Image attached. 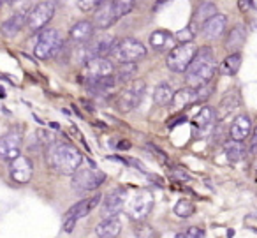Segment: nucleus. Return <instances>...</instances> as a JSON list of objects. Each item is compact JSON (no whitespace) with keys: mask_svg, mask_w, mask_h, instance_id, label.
I'll return each instance as SVG.
<instances>
[{"mask_svg":"<svg viewBox=\"0 0 257 238\" xmlns=\"http://www.w3.org/2000/svg\"><path fill=\"white\" fill-rule=\"evenodd\" d=\"M187 85L196 89L204 83H210L211 78L217 72V60H215V51L210 46H203L196 51V57L187 67Z\"/></svg>","mask_w":257,"mask_h":238,"instance_id":"1","label":"nucleus"},{"mask_svg":"<svg viewBox=\"0 0 257 238\" xmlns=\"http://www.w3.org/2000/svg\"><path fill=\"white\" fill-rule=\"evenodd\" d=\"M46 159L51 170L62 175H72L83 163L81 152L69 143H51Z\"/></svg>","mask_w":257,"mask_h":238,"instance_id":"2","label":"nucleus"},{"mask_svg":"<svg viewBox=\"0 0 257 238\" xmlns=\"http://www.w3.org/2000/svg\"><path fill=\"white\" fill-rule=\"evenodd\" d=\"M109 55L118 64H136L147 57V46L134 37H125L114 43Z\"/></svg>","mask_w":257,"mask_h":238,"instance_id":"3","label":"nucleus"},{"mask_svg":"<svg viewBox=\"0 0 257 238\" xmlns=\"http://www.w3.org/2000/svg\"><path fill=\"white\" fill-rule=\"evenodd\" d=\"M65 44L62 34L57 29H43L37 36V43L34 46V55L39 60H48L60 53L62 46Z\"/></svg>","mask_w":257,"mask_h":238,"instance_id":"4","label":"nucleus"},{"mask_svg":"<svg viewBox=\"0 0 257 238\" xmlns=\"http://www.w3.org/2000/svg\"><path fill=\"white\" fill-rule=\"evenodd\" d=\"M145 92H147V83L143 80H133L128 82L127 85L123 87L120 94H118V110L121 113H128V111L136 110L140 106L141 99L145 97Z\"/></svg>","mask_w":257,"mask_h":238,"instance_id":"5","label":"nucleus"},{"mask_svg":"<svg viewBox=\"0 0 257 238\" xmlns=\"http://www.w3.org/2000/svg\"><path fill=\"white\" fill-rule=\"evenodd\" d=\"M197 46L194 43H183L178 46H173L166 57V65L173 72H185L190 62L196 57Z\"/></svg>","mask_w":257,"mask_h":238,"instance_id":"6","label":"nucleus"},{"mask_svg":"<svg viewBox=\"0 0 257 238\" xmlns=\"http://www.w3.org/2000/svg\"><path fill=\"white\" fill-rule=\"evenodd\" d=\"M55 16V4L51 0H44L36 4L27 15V29L30 32H41Z\"/></svg>","mask_w":257,"mask_h":238,"instance_id":"7","label":"nucleus"},{"mask_svg":"<svg viewBox=\"0 0 257 238\" xmlns=\"http://www.w3.org/2000/svg\"><path fill=\"white\" fill-rule=\"evenodd\" d=\"M72 177V187L78 189V191H93L100 184H104L106 180V175L102 171L95 170V168H78Z\"/></svg>","mask_w":257,"mask_h":238,"instance_id":"8","label":"nucleus"},{"mask_svg":"<svg viewBox=\"0 0 257 238\" xmlns=\"http://www.w3.org/2000/svg\"><path fill=\"white\" fill-rule=\"evenodd\" d=\"M128 215L134 220H143L150 215V212L154 210V196L150 191H140L131 198L127 205Z\"/></svg>","mask_w":257,"mask_h":238,"instance_id":"9","label":"nucleus"},{"mask_svg":"<svg viewBox=\"0 0 257 238\" xmlns=\"http://www.w3.org/2000/svg\"><path fill=\"white\" fill-rule=\"evenodd\" d=\"M113 71H114L113 64H111L106 57H95L83 65L81 76L86 83H90V82H95V80H99V78H104V76L113 74Z\"/></svg>","mask_w":257,"mask_h":238,"instance_id":"10","label":"nucleus"},{"mask_svg":"<svg viewBox=\"0 0 257 238\" xmlns=\"http://www.w3.org/2000/svg\"><path fill=\"white\" fill-rule=\"evenodd\" d=\"M9 175H11V178L16 184H29L34 175L32 161L27 155L20 153V155L16 157V159H13L11 164H9Z\"/></svg>","mask_w":257,"mask_h":238,"instance_id":"11","label":"nucleus"},{"mask_svg":"<svg viewBox=\"0 0 257 238\" xmlns=\"http://www.w3.org/2000/svg\"><path fill=\"white\" fill-rule=\"evenodd\" d=\"M22 145H23V139L20 132L16 131L8 132L6 136L0 138V157L11 163L13 159H16L22 153Z\"/></svg>","mask_w":257,"mask_h":238,"instance_id":"12","label":"nucleus"},{"mask_svg":"<svg viewBox=\"0 0 257 238\" xmlns=\"http://www.w3.org/2000/svg\"><path fill=\"white\" fill-rule=\"evenodd\" d=\"M93 27L100 30H106L109 27H113L114 23L118 22L116 16H114L113 11V2L111 0H102L95 9H93Z\"/></svg>","mask_w":257,"mask_h":238,"instance_id":"13","label":"nucleus"},{"mask_svg":"<svg viewBox=\"0 0 257 238\" xmlns=\"http://www.w3.org/2000/svg\"><path fill=\"white\" fill-rule=\"evenodd\" d=\"M123 203H125V192L118 191V189H114V191H111L109 194L104 198L102 205H100V215H102V219H109V217H116L118 213L121 212V208H123Z\"/></svg>","mask_w":257,"mask_h":238,"instance_id":"14","label":"nucleus"},{"mask_svg":"<svg viewBox=\"0 0 257 238\" xmlns=\"http://www.w3.org/2000/svg\"><path fill=\"white\" fill-rule=\"evenodd\" d=\"M27 15H29V11L22 9V11H16L15 15L9 16V18L0 25V32H2V36L9 37V39L15 37V36H18V34L27 27Z\"/></svg>","mask_w":257,"mask_h":238,"instance_id":"15","label":"nucleus"},{"mask_svg":"<svg viewBox=\"0 0 257 238\" xmlns=\"http://www.w3.org/2000/svg\"><path fill=\"white\" fill-rule=\"evenodd\" d=\"M93 32H95L93 23L88 22V20H81L69 29V39L74 44H85L93 39Z\"/></svg>","mask_w":257,"mask_h":238,"instance_id":"16","label":"nucleus"},{"mask_svg":"<svg viewBox=\"0 0 257 238\" xmlns=\"http://www.w3.org/2000/svg\"><path fill=\"white\" fill-rule=\"evenodd\" d=\"M225 27H227V18H225V15H220V13L213 15L210 20H206V22L203 23L204 39H208V41L218 39V37L225 32Z\"/></svg>","mask_w":257,"mask_h":238,"instance_id":"17","label":"nucleus"},{"mask_svg":"<svg viewBox=\"0 0 257 238\" xmlns=\"http://www.w3.org/2000/svg\"><path fill=\"white\" fill-rule=\"evenodd\" d=\"M252 120H250L248 115L239 113L232 120L231 127H229V136H231V139H236V141H243V139H246L252 134Z\"/></svg>","mask_w":257,"mask_h":238,"instance_id":"18","label":"nucleus"},{"mask_svg":"<svg viewBox=\"0 0 257 238\" xmlns=\"http://www.w3.org/2000/svg\"><path fill=\"white\" fill-rule=\"evenodd\" d=\"M194 103H197L196 89H192V87H185V89H180V90H176V92L173 94L171 110L173 111L185 110L187 106H192Z\"/></svg>","mask_w":257,"mask_h":238,"instance_id":"19","label":"nucleus"},{"mask_svg":"<svg viewBox=\"0 0 257 238\" xmlns=\"http://www.w3.org/2000/svg\"><path fill=\"white\" fill-rule=\"evenodd\" d=\"M100 198H102L100 194H95V196H92V198L81 199V201L76 203V205L69 210L65 217H72V219H76V220H79L81 217H86L100 203Z\"/></svg>","mask_w":257,"mask_h":238,"instance_id":"20","label":"nucleus"},{"mask_svg":"<svg viewBox=\"0 0 257 238\" xmlns=\"http://www.w3.org/2000/svg\"><path fill=\"white\" fill-rule=\"evenodd\" d=\"M121 231V222L118 217H109V219H102L95 226V233L99 238H116Z\"/></svg>","mask_w":257,"mask_h":238,"instance_id":"21","label":"nucleus"},{"mask_svg":"<svg viewBox=\"0 0 257 238\" xmlns=\"http://www.w3.org/2000/svg\"><path fill=\"white\" fill-rule=\"evenodd\" d=\"M150 46L155 51H166L175 46V36L168 30H155L150 36Z\"/></svg>","mask_w":257,"mask_h":238,"instance_id":"22","label":"nucleus"},{"mask_svg":"<svg viewBox=\"0 0 257 238\" xmlns=\"http://www.w3.org/2000/svg\"><path fill=\"white\" fill-rule=\"evenodd\" d=\"M245 29H243V25H236L231 29V32H229L227 39H225V48H227L231 53H234V51H238L239 48L245 44Z\"/></svg>","mask_w":257,"mask_h":238,"instance_id":"23","label":"nucleus"},{"mask_svg":"<svg viewBox=\"0 0 257 238\" xmlns=\"http://www.w3.org/2000/svg\"><path fill=\"white\" fill-rule=\"evenodd\" d=\"M239 67H241V53L234 51V53H229L224 58V62H222L218 69H220V72L224 76H234L239 71Z\"/></svg>","mask_w":257,"mask_h":238,"instance_id":"24","label":"nucleus"},{"mask_svg":"<svg viewBox=\"0 0 257 238\" xmlns=\"http://www.w3.org/2000/svg\"><path fill=\"white\" fill-rule=\"evenodd\" d=\"M173 94L175 92H173L169 83H166V82L159 83L154 90V103L157 104V106H168V104H171Z\"/></svg>","mask_w":257,"mask_h":238,"instance_id":"25","label":"nucleus"},{"mask_svg":"<svg viewBox=\"0 0 257 238\" xmlns=\"http://www.w3.org/2000/svg\"><path fill=\"white\" fill-rule=\"evenodd\" d=\"M224 152L227 155V159L231 163H238L245 157L246 148L243 146V141H236V139H229L227 143L224 145Z\"/></svg>","mask_w":257,"mask_h":238,"instance_id":"26","label":"nucleus"},{"mask_svg":"<svg viewBox=\"0 0 257 238\" xmlns=\"http://www.w3.org/2000/svg\"><path fill=\"white\" fill-rule=\"evenodd\" d=\"M114 37L111 36V34H104L102 37H99L97 41H93L92 46H93V53H95V57H106V55H109L111 48L114 46Z\"/></svg>","mask_w":257,"mask_h":238,"instance_id":"27","label":"nucleus"},{"mask_svg":"<svg viewBox=\"0 0 257 238\" xmlns=\"http://www.w3.org/2000/svg\"><path fill=\"white\" fill-rule=\"evenodd\" d=\"M215 117H217V110L211 106H203L199 111H197V115L194 117V124L197 125V127L201 129H206L210 127L211 124H213Z\"/></svg>","mask_w":257,"mask_h":238,"instance_id":"28","label":"nucleus"},{"mask_svg":"<svg viewBox=\"0 0 257 238\" xmlns=\"http://www.w3.org/2000/svg\"><path fill=\"white\" fill-rule=\"evenodd\" d=\"M213 15H217V8H215V4H213V2H208V0H204V2H201V4L197 6L196 13H194V22L204 23L206 20H210Z\"/></svg>","mask_w":257,"mask_h":238,"instance_id":"29","label":"nucleus"},{"mask_svg":"<svg viewBox=\"0 0 257 238\" xmlns=\"http://www.w3.org/2000/svg\"><path fill=\"white\" fill-rule=\"evenodd\" d=\"M111 2H113V11L116 20H121L123 16H127L136 6V0H111Z\"/></svg>","mask_w":257,"mask_h":238,"instance_id":"30","label":"nucleus"},{"mask_svg":"<svg viewBox=\"0 0 257 238\" xmlns=\"http://www.w3.org/2000/svg\"><path fill=\"white\" fill-rule=\"evenodd\" d=\"M138 74V65L136 64H121V67L116 72L118 83H128L133 82L134 76Z\"/></svg>","mask_w":257,"mask_h":238,"instance_id":"31","label":"nucleus"},{"mask_svg":"<svg viewBox=\"0 0 257 238\" xmlns=\"http://www.w3.org/2000/svg\"><path fill=\"white\" fill-rule=\"evenodd\" d=\"M194 212H196V206H194V203L189 201V199H180L175 205V213L178 217H182V219H187V217L194 215Z\"/></svg>","mask_w":257,"mask_h":238,"instance_id":"32","label":"nucleus"},{"mask_svg":"<svg viewBox=\"0 0 257 238\" xmlns=\"http://www.w3.org/2000/svg\"><path fill=\"white\" fill-rule=\"evenodd\" d=\"M239 106V101H238V96H227L222 99L220 103V108H218V117L224 118L227 113H231L232 110Z\"/></svg>","mask_w":257,"mask_h":238,"instance_id":"33","label":"nucleus"},{"mask_svg":"<svg viewBox=\"0 0 257 238\" xmlns=\"http://www.w3.org/2000/svg\"><path fill=\"white\" fill-rule=\"evenodd\" d=\"M194 37H196V30H194L192 25L185 27V29L178 30V32L175 34V39L178 41L180 44H183V43H192Z\"/></svg>","mask_w":257,"mask_h":238,"instance_id":"34","label":"nucleus"},{"mask_svg":"<svg viewBox=\"0 0 257 238\" xmlns=\"http://www.w3.org/2000/svg\"><path fill=\"white\" fill-rule=\"evenodd\" d=\"M213 94V85L211 83H204V85L196 87V97H197V103L201 101H206L208 97Z\"/></svg>","mask_w":257,"mask_h":238,"instance_id":"35","label":"nucleus"},{"mask_svg":"<svg viewBox=\"0 0 257 238\" xmlns=\"http://www.w3.org/2000/svg\"><path fill=\"white\" fill-rule=\"evenodd\" d=\"M102 0H76V4H78V8L81 9V11L88 13V11H93V9L97 8V6L100 4Z\"/></svg>","mask_w":257,"mask_h":238,"instance_id":"36","label":"nucleus"},{"mask_svg":"<svg viewBox=\"0 0 257 238\" xmlns=\"http://www.w3.org/2000/svg\"><path fill=\"white\" fill-rule=\"evenodd\" d=\"M136 238H155V229L152 226H138L136 227Z\"/></svg>","mask_w":257,"mask_h":238,"instance_id":"37","label":"nucleus"},{"mask_svg":"<svg viewBox=\"0 0 257 238\" xmlns=\"http://www.w3.org/2000/svg\"><path fill=\"white\" fill-rule=\"evenodd\" d=\"M171 178L176 182H189L190 180V175L185 173L182 168H173L171 170Z\"/></svg>","mask_w":257,"mask_h":238,"instance_id":"38","label":"nucleus"},{"mask_svg":"<svg viewBox=\"0 0 257 238\" xmlns=\"http://www.w3.org/2000/svg\"><path fill=\"white\" fill-rule=\"evenodd\" d=\"M185 238H204V231L199 226H192L187 229Z\"/></svg>","mask_w":257,"mask_h":238,"instance_id":"39","label":"nucleus"},{"mask_svg":"<svg viewBox=\"0 0 257 238\" xmlns=\"http://www.w3.org/2000/svg\"><path fill=\"white\" fill-rule=\"evenodd\" d=\"M148 148H150L152 152H154L155 155H157V159L161 161L162 164H169V157L166 155V152H164V150L157 148V146H154V145H150V146H148Z\"/></svg>","mask_w":257,"mask_h":238,"instance_id":"40","label":"nucleus"},{"mask_svg":"<svg viewBox=\"0 0 257 238\" xmlns=\"http://www.w3.org/2000/svg\"><path fill=\"white\" fill-rule=\"evenodd\" d=\"M250 152L257 155V127L252 129V139H250Z\"/></svg>","mask_w":257,"mask_h":238,"instance_id":"41","label":"nucleus"},{"mask_svg":"<svg viewBox=\"0 0 257 238\" xmlns=\"http://www.w3.org/2000/svg\"><path fill=\"white\" fill-rule=\"evenodd\" d=\"M252 4H253V0H239V2H238V8H239V11L245 13V11H248L250 6H252Z\"/></svg>","mask_w":257,"mask_h":238,"instance_id":"42","label":"nucleus"},{"mask_svg":"<svg viewBox=\"0 0 257 238\" xmlns=\"http://www.w3.org/2000/svg\"><path fill=\"white\" fill-rule=\"evenodd\" d=\"M116 148H120V150H127V148H131V143L127 141V139H123L121 143H116Z\"/></svg>","mask_w":257,"mask_h":238,"instance_id":"43","label":"nucleus"},{"mask_svg":"<svg viewBox=\"0 0 257 238\" xmlns=\"http://www.w3.org/2000/svg\"><path fill=\"white\" fill-rule=\"evenodd\" d=\"M168 2H169V0H159V2H157V4H155V11H157V9L159 8H162V6H164V4H168Z\"/></svg>","mask_w":257,"mask_h":238,"instance_id":"44","label":"nucleus"},{"mask_svg":"<svg viewBox=\"0 0 257 238\" xmlns=\"http://www.w3.org/2000/svg\"><path fill=\"white\" fill-rule=\"evenodd\" d=\"M8 2H9V4H18V2H23V0H8Z\"/></svg>","mask_w":257,"mask_h":238,"instance_id":"45","label":"nucleus"},{"mask_svg":"<svg viewBox=\"0 0 257 238\" xmlns=\"http://www.w3.org/2000/svg\"><path fill=\"white\" fill-rule=\"evenodd\" d=\"M175 238H185V234H182V233H180V234H176Z\"/></svg>","mask_w":257,"mask_h":238,"instance_id":"46","label":"nucleus"},{"mask_svg":"<svg viewBox=\"0 0 257 238\" xmlns=\"http://www.w3.org/2000/svg\"><path fill=\"white\" fill-rule=\"evenodd\" d=\"M0 2H4V0H0Z\"/></svg>","mask_w":257,"mask_h":238,"instance_id":"47","label":"nucleus"}]
</instances>
